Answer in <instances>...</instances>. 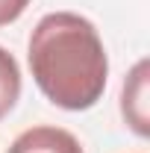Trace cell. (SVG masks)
Listing matches in <instances>:
<instances>
[{
    "mask_svg": "<svg viewBox=\"0 0 150 153\" xmlns=\"http://www.w3.org/2000/svg\"><path fill=\"white\" fill-rule=\"evenodd\" d=\"M27 65L38 91L65 112H85L109 82V53L79 12H47L30 33Z\"/></svg>",
    "mask_w": 150,
    "mask_h": 153,
    "instance_id": "1",
    "label": "cell"
},
{
    "mask_svg": "<svg viewBox=\"0 0 150 153\" xmlns=\"http://www.w3.org/2000/svg\"><path fill=\"white\" fill-rule=\"evenodd\" d=\"M33 0H0V27H9L27 12Z\"/></svg>",
    "mask_w": 150,
    "mask_h": 153,
    "instance_id": "5",
    "label": "cell"
},
{
    "mask_svg": "<svg viewBox=\"0 0 150 153\" xmlns=\"http://www.w3.org/2000/svg\"><path fill=\"white\" fill-rule=\"evenodd\" d=\"M121 115L124 124L138 138L150 135V62L138 59L121 88Z\"/></svg>",
    "mask_w": 150,
    "mask_h": 153,
    "instance_id": "2",
    "label": "cell"
},
{
    "mask_svg": "<svg viewBox=\"0 0 150 153\" xmlns=\"http://www.w3.org/2000/svg\"><path fill=\"white\" fill-rule=\"evenodd\" d=\"M6 153H85L79 138L62 127H50V124H38L30 127L21 135H15V141L9 144Z\"/></svg>",
    "mask_w": 150,
    "mask_h": 153,
    "instance_id": "3",
    "label": "cell"
},
{
    "mask_svg": "<svg viewBox=\"0 0 150 153\" xmlns=\"http://www.w3.org/2000/svg\"><path fill=\"white\" fill-rule=\"evenodd\" d=\"M21 88H24V79H21L18 59L0 44V121L18 106Z\"/></svg>",
    "mask_w": 150,
    "mask_h": 153,
    "instance_id": "4",
    "label": "cell"
}]
</instances>
